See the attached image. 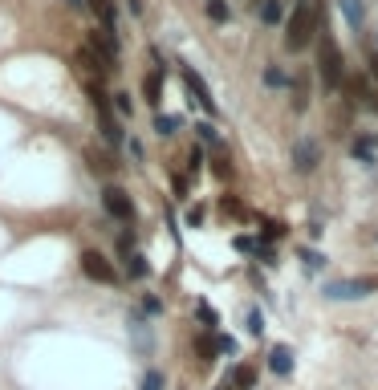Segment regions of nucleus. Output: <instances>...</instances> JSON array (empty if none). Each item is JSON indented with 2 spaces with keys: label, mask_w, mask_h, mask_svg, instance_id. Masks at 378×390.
<instances>
[{
  "label": "nucleus",
  "mask_w": 378,
  "mask_h": 390,
  "mask_svg": "<svg viewBox=\"0 0 378 390\" xmlns=\"http://www.w3.org/2000/svg\"><path fill=\"white\" fill-rule=\"evenodd\" d=\"M126 146H131V155H134V159H143V143H138V138H126Z\"/></svg>",
  "instance_id": "obj_41"
},
{
  "label": "nucleus",
  "mask_w": 378,
  "mask_h": 390,
  "mask_svg": "<svg viewBox=\"0 0 378 390\" xmlns=\"http://www.w3.org/2000/svg\"><path fill=\"white\" fill-rule=\"evenodd\" d=\"M289 90H293V110H297V114H305V106H309V94H305V81H301V78H293V81H289Z\"/></svg>",
  "instance_id": "obj_28"
},
{
  "label": "nucleus",
  "mask_w": 378,
  "mask_h": 390,
  "mask_svg": "<svg viewBox=\"0 0 378 390\" xmlns=\"http://www.w3.org/2000/svg\"><path fill=\"white\" fill-rule=\"evenodd\" d=\"M203 224V208H191L187 211V228H199Z\"/></svg>",
  "instance_id": "obj_40"
},
{
  "label": "nucleus",
  "mask_w": 378,
  "mask_h": 390,
  "mask_svg": "<svg viewBox=\"0 0 378 390\" xmlns=\"http://www.w3.org/2000/svg\"><path fill=\"white\" fill-rule=\"evenodd\" d=\"M289 81H293V78H289L280 65H264V85H268V90H285Z\"/></svg>",
  "instance_id": "obj_25"
},
{
  "label": "nucleus",
  "mask_w": 378,
  "mask_h": 390,
  "mask_svg": "<svg viewBox=\"0 0 378 390\" xmlns=\"http://www.w3.org/2000/svg\"><path fill=\"white\" fill-rule=\"evenodd\" d=\"M122 273L131 276V280H147L150 276V264H147V256L134 248V252H122Z\"/></svg>",
  "instance_id": "obj_12"
},
{
  "label": "nucleus",
  "mask_w": 378,
  "mask_h": 390,
  "mask_svg": "<svg viewBox=\"0 0 378 390\" xmlns=\"http://www.w3.org/2000/svg\"><path fill=\"white\" fill-rule=\"evenodd\" d=\"M82 273L90 276V280H98V285H118L114 264L102 256L98 248H85V252H82Z\"/></svg>",
  "instance_id": "obj_7"
},
{
  "label": "nucleus",
  "mask_w": 378,
  "mask_h": 390,
  "mask_svg": "<svg viewBox=\"0 0 378 390\" xmlns=\"http://www.w3.org/2000/svg\"><path fill=\"white\" fill-rule=\"evenodd\" d=\"M256 260H261L264 268H273V264H277V252H273V244H256Z\"/></svg>",
  "instance_id": "obj_32"
},
{
  "label": "nucleus",
  "mask_w": 378,
  "mask_h": 390,
  "mask_svg": "<svg viewBox=\"0 0 378 390\" xmlns=\"http://www.w3.org/2000/svg\"><path fill=\"white\" fill-rule=\"evenodd\" d=\"M215 350H220V354H236V338H228V333H215Z\"/></svg>",
  "instance_id": "obj_35"
},
{
  "label": "nucleus",
  "mask_w": 378,
  "mask_h": 390,
  "mask_svg": "<svg viewBox=\"0 0 378 390\" xmlns=\"http://www.w3.org/2000/svg\"><path fill=\"white\" fill-rule=\"evenodd\" d=\"M78 61H82L85 69H90V73H98V81L106 78V73H110V65L102 61V57H98V53H94L90 45H82V49H78Z\"/></svg>",
  "instance_id": "obj_18"
},
{
  "label": "nucleus",
  "mask_w": 378,
  "mask_h": 390,
  "mask_svg": "<svg viewBox=\"0 0 378 390\" xmlns=\"http://www.w3.org/2000/svg\"><path fill=\"white\" fill-rule=\"evenodd\" d=\"M143 313H150V317H159V313H163V297H155V292H147V297H143Z\"/></svg>",
  "instance_id": "obj_33"
},
{
  "label": "nucleus",
  "mask_w": 378,
  "mask_h": 390,
  "mask_svg": "<svg viewBox=\"0 0 378 390\" xmlns=\"http://www.w3.org/2000/svg\"><path fill=\"white\" fill-rule=\"evenodd\" d=\"M110 98H114V102H110V110H114L118 118H131V114H134V102H131L126 90H118V94H110Z\"/></svg>",
  "instance_id": "obj_27"
},
{
  "label": "nucleus",
  "mask_w": 378,
  "mask_h": 390,
  "mask_svg": "<svg viewBox=\"0 0 378 390\" xmlns=\"http://www.w3.org/2000/svg\"><path fill=\"white\" fill-rule=\"evenodd\" d=\"M69 8H85V0H66Z\"/></svg>",
  "instance_id": "obj_44"
},
{
  "label": "nucleus",
  "mask_w": 378,
  "mask_h": 390,
  "mask_svg": "<svg viewBox=\"0 0 378 390\" xmlns=\"http://www.w3.org/2000/svg\"><path fill=\"white\" fill-rule=\"evenodd\" d=\"M85 167H90V175H110L118 162H114V155H106V150H98V146H85Z\"/></svg>",
  "instance_id": "obj_10"
},
{
  "label": "nucleus",
  "mask_w": 378,
  "mask_h": 390,
  "mask_svg": "<svg viewBox=\"0 0 378 390\" xmlns=\"http://www.w3.org/2000/svg\"><path fill=\"white\" fill-rule=\"evenodd\" d=\"M150 130H155L159 138H171V134L179 130V114H155V122H150Z\"/></svg>",
  "instance_id": "obj_19"
},
{
  "label": "nucleus",
  "mask_w": 378,
  "mask_h": 390,
  "mask_svg": "<svg viewBox=\"0 0 378 390\" xmlns=\"http://www.w3.org/2000/svg\"><path fill=\"white\" fill-rule=\"evenodd\" d=\"M317 162H321V146L313 143V138H293V146H289V167H293L297 175H313Z\"/></svg>",
  "instance_id": "obj_6"
},
{
  "label": "nucleus",
  "mask_w": 378,
  "mask_h": 390,
  "mask_svg": "<svg viewBox=\"0 0 378 390\" xmlns=\"http://www.w3.org/2000/svg\"><path fill=\"white\" fill-rule=\"evenodd\" d=\"M134 240H138V236H134L131 228H126V232L118 236V252H134Z\"/></svg>",
  "instance_id": "obj_37"
},
{
  "label": "nucleus",
  "mask_w": 378,
  "mask_h": 390,
  "mask_svg": "<svg viewBox=\"0 0 378 390\" xmlns=\"http://www.w3.org/2000/svg\"><path fill=\"white\" fill-rule=\"evenodd\" d=\"M131 333H134V341H138V350L147 354L150 350V329H147V321H143L138 313H131Z\"/></svg>",
  "instance_id": "obj_24"
},
{
  "label": "nucleus",
  "mask_w": 378,
  "mask_h": 390,
  "mask_svg": "<svg viewBox=\"0 0 378 390\" xmlns=\"http://www.w3.org/2000/svg\"><path fill=\"white\" fill-rule=\"evenodd\" d=\"M102 138H106V143H110V146H122V143H126V138H122V126H118V118H114V114H110V118H102Z\"/></svg>",
  "instance_id": "obj_23"
},
{
  "label": "nucleus",
  "mask_w": 378,
  "mask_h": 390,
  "mask_svg": "<svg viewBox=\"0 0 378 390\" xmlns=\"http://www.w3.org/2000/svg\"><path fill=\"white\" fill-rule=\"evenodd\" d=\"M350 155H354L362 167H374V162H378V138H374V134H358V138L350 143Z\"/></svg>",
  "instance_id": "obj_9"
},
{
  "label": "nucleus",
  "mask_w": 378,
  "mask_h": 390,
  "mask_svg": "<svg viewBox=\"0 0 378 390\" xmlns=\"http://www.w3.org/2000/svg\"><path fill=\"white\" fill-rule=\"evenodd\" d=\"M374 289H378V276H370V280H326L321 297L326 301H362V297H370Z\"/></svg>",
  "instance_id": "obj_4"
},
{
  "label": "nucleus",
  "mask_w": 378,
  "mask_h": 390,
  "mask_svg": "<svg viewBox=\"0 0 378 390\" xmlns=\"http://www.w3.org/2000/svg\"><path fill=\"white\" fill-rule=\"evenodd\" d=\"M179 78H183V90H187V102H191V106H199L208 118H215V114H220V106H215L212 90H208V81L199 78V69H191V65H179Z\"/></svg>",
  "instance_id": "obj_3"
},
{
  "label": "nucleus",
  "mask_w": 378,
  "mask_h": 390,
  "mask_svg": "<svg viewBox=\"0 0 378 390\" xmlns=\"http://www.w3.org/2000/svg\"><path fill=\"white\" fill-rule=\"evenodd\" d=\"M102 208H106L110 220H122V224L134 220V199H131V191L118 187V183H106V187H102Z\"/></svg>",
  "instance_id": "obj_5"
},
{
  "label": "nucleus",
  "mask_w": 378,
  "mask_h": 390,
  "mask_svg": "<svg viewBox=\"0 0 378 390\" xmlns=\"http://www.w3.org/2000/svg\"><path fill=\"white\" fill-rule=\"evenodd\" d=\"M143 94H147L150 106H159V94H163V73H147V81H143Z\"/></svg>",
  "instance_id": "obj_26"
},
{
  "label": "nucleus",
  "mask_w": 378,
  "mask_h": 390,
  "mask_svg": "<svg viewBox=\"0 0 378 390\" xmlns=\"http://www.w3.org/2000/svg\"><path fill=\"white\" fill-rule=\"evenodd\" d=\"M285 236V224L280 220H261V240L268 244V240H280Z\"/></svg>",
  "instance_id": "obj_29"
},
{
  "label": "nucleus",
  "mask_w": 378,
  "mask_h": 390,
  "mask_svg": "<svg viewBox=\"0 0 378 390\" xmlns=\"http://www.w3.org/2000/svg\"><path fill=\"white\" fill-rule=\"evenodd\" d=\"M236 252H256V240L252 236H236Z\"/></svg>",
  "instance_id": "obj_39"
},
{
  "label": "nucleus",
  "mask_w": 378,
  "mask_h": 390,
  "mask_svg": "<svg viewBox=\"0 0 378 390\" xmlns=\"http://www.w3.org/2000/svg\"><path fill=\"white\" fill-rule=\"evenodd\" d=\"M252 382H256L252 366H232L228 378H224V390H252Z\"/></svg>",
  "instance_id": "obj_15"
},
{
  "label": "nucleus",
  "mask_w": 378,
  "mask_h": 390,
  "mask_svg": "<svg viewBox=\"0 0 378 390\" xmlns=\"http://www.w3.org/2000/svg\"><path fill=\"white\" fill-rule=\"evenodd\" d=\"M297 260H301V268H305V273H309V276L326 273V264H329V260L321 256L317 248H297Z\"/></svg>",
  "instance_id": "obj_17"
},
{
  "label": "nucleus",
  "mask_w": 378,
  "mask_h": 390,
  "mask_svg": "<svg viewBox=\"0 0 378 390\" xmlns=\"http://www.w3.org/2000/svg\"><path fill=\"white\" fill-rule=\"evenodd\" d=\"M203 171V146L191 143V150H187V175H199Z\"/></svg>",
  "instance_id": "obj_30"
},
{
  "label": "nucleus",
  "mask_w": 378,
  "mask_h": 390,
  "mask_svg": "<svg viewBox=\"0 0 378 390\" xmlns=\"http://www.w3.org/2000/svg\"><path fill=\"white\" fill-rule=\"evenodd\" d=\"M196 143L203 146V150H220V146H224V138H220V130H215V122H208V118H199L196 126Z\"/></svg>",
  "instance_id": "obj_13"
},
{
  "label": "nucleus",
  "mask_w": 378,
  "mask_h": 390,
  "mask_svg": "<svg viewBox=\"0 0 378 390\" xmlns=\"http://www.w3.org/2000/svg\"><path fill=\"white\" fill-rule=\"evenodd\" d=\"M317 78H321V85L329 94H338L345 85V57H342V45L329 32V20H321V29H317Z\"/></svg>",
  "instance_id": "obj_2"
},
{
  "label": "nucleus",
  "mask_w": 378,
  "mask_h": 390,
  "mask_svg": "<svg viewBox=\"0 0 378 390\" xmlns=\"http://www.w3.org/2000/svg\"><path fill=\"white\" fill-rule=\"evenodd\" d=\"M203 13H208V20H215V25H228V20H232V4H228V0H208V4H203Z\"/></svg>",
  "instance_id": "obj_20"
},
{
  "label": "nucleus",
  "mask_w": 378,
  "mask_h": 390,
  "mask_svg": "<svg viewBox=\"0 0 378 390\" xmlns=\"http://www.w3.org/2000/svg\"><path fill=\"white\" fill-rule=\"evenodd\" d=\"M126 8H131V16H138L143 13V0H126Z\"/></svg>",
  "instance_id": "obj_42"
},
{
  "label": "nucleus",
  "mask_w": 378,
  "mask_h": 390,
  "mask_svg": "<svg viewBox=\"0 0 378 390\" xmlns=\"http://www.w3.org/2000/svg\"><path fill=\"white\" fill-rule=\"evenodd\" d=\"M370 78L378 81V53H370Z\"/></svg>",
  "instance_id": "obj_43"
},
{
  "label": "nucleus",
  "mask_w": 378,
  "mask_h": 390,
  "mask_svg": "<svg viewBox=\"0 0 378 390\" xmlns=\"http://www.w3.org/2000/svg\"><path fill=\"white\" fill-rule=\"evenodd\" d=\"M244 321H248V333H252V338H261V333H264V317H261V309H256V305L248 309Z\"/></svg>",
  "instance_id": "obj_31"
},
{
  "label": "nucleus",
  "mask_w": 378,
  "mask_h": 390,
  "mask_svg": "<svg viewBox=\"0 0 378 390\" xmlns=\"http://www.w3.org/2000/svg\"><path fill=\"white\" fill-rule=\"evenodd\" d=\"M321 20H326V0H297L289 20H285V49L289 53L309 49V41L321 29Z\"/></svg>",
  "instance_id": "obj_1"
},
{
  "label": "nucleus",
  "mask_w": 378,
  "mask_h": 390,
  "mask_svg": "<svg viewBox=\"0 0 378 390\" xmlns=\"http://www.w3.org/2000/svg\"><path fill=\"white\" fill-rule=\"evenodd\" d=\"M345 90L354 94L350 102H358V106H370V81H366V78H350V81H345Z\"/></svg>",
  "instance_id": "obj_21"
},
{
  "label": "nucleus",
  "mask_w": 378,
  "mask_h": 390,
  "mask_svg": "<svg viewBox=\"0 0 378 390\" xmlns=\"http://www.w3.org/2000/svg\"><path fill=\"white\" fill-rule=\"evenodd\" d=\"M220 208L232 211V215H240V211H244V208H240V199H232V195H220Z\"/></svg>",
  "instance_id": "obj_38"
},
{
  "label": "nucleus",
  "mask_w": 378,
  "mask_h": 390,
  "mask_svg": "<svg viewBox=\"0 0 378 390\" xmlns=\"http://www.w3.org/2000/svg\"><path fill=\"white\" fill-rule=\"evenodd\" d=\"M85 45L94 49L102 61L110 65V69H118V32H110V29H90Z\"/></svg>",
  "instance_id": "obj_8"
},
{
  "label": "nucleus",
  "mask_w": 378,
  "mask_h": 390,
  "mask_svg": "<svg viewBox=\"0 0 378 390\" xmlns=\"http://www.w3.org/2000/svg\"><path fill=\"white\" fill-rule=\"evenodd\" d=\"M85 8H94V13L102 16V29L114 32V4H110V0H85Z\"/></svg>",
  "instance_id": "obj_22"
},
{
  "label": "nucleus",
  "mask_w": 378,
  "mask_h": 390,
  "mask_svg": "<svg viewBox=\"0 0 378 390\" xmlns=\"http://www.w3.org/2000/svg\"><path fill=\"white\" fill-rule=\"evenodd\" d=\"M268 370L277 374V378H289L293 374V350L289 345H273L268 350Z\"/></svg>",
  "instance_id": "obj_11"
},
{
  "label": "nucleus",
  "mask_w": 378,
  "mask_h": 390,
  "mask_svg": "<svg viewBox=\"0 0 378 390\" xmlns=\"http://www.w3.org/2000/svg\"><path fill=\"white\" fill-rule=\"evenodd\" d=\"M212 175H215V179H232V162H228V159H215V162H212Z\"/></svg>",
  "instance_id": "obj_36"
},
{
  "label": "nucleus",
  "mask_w": 378,
  "mask_h": 390,
  "mask_svg": "<svg viewBox=\"0 0 378 390\" xmlns=\"http://www.w3.org/2000/svg\"><path fill=\"white\" fill-rule=\"evenodd\" d=\"M256 16H261V25H280L285 20V0H256Z\"/></svg>",
  "instance_id": "obj_16"
},
{
  "label": "nucleus",
  "mask_w": 378,
  "mask_h": 390,
  "mask_svg": "<svg viewBox=\"0 0 378 390\" xmlns=\"http://www.w3.org/2000/svg\"><path fill=\"white\" fill-rule=\"evenodd\" d=\"M370 110H378V94H370Z\"/></svg>",
  "instance_id": "obj_45"
},
{
  "label": "nucleus",
  "mask_w": 378,
  "mask_h": 390,
  "mask_svg": "<svg viewBox=\"0 0 378 390\" xmlns=\"http://www.w3.org/2000/svg\"><path fill=\"white\" fill-rule=\"evenodd\" d=\"M143 390H163V374L147 370V374H143Z\"/></svg>",
  "instance_id": "obj_34"
},
{
  "label": "nucleus",
  "mask_w": 378,
  "mask_h": 390,
  "mask_svg": "<svg viewBox=\"0 0 378 390\" xmlns=\"http://www.w3.org/2000/svg\"><path fill=\"white\" fill-rule=\"evenodd\" d=\"M338 8H342L345 25L354 32H362V25H366V0H338Z\"/></svg>",
  "instance_id": "obj_14"
}]
</instances>
